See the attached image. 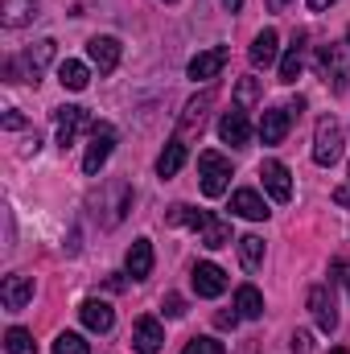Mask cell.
Segmentation results:
<instances>
[{
	"label": "cell",
	"instance_id": "15",
	"mask_svg": "<svg viewBox=\"0 0 350 354\" xmlns=\"http://www.w3.org/2000/svg\"><path fill=\"white\" fill-rule=\"evenodd\" d=\"M87 54H91V62L99 66V75H111L120 66V41L116 37H91Z\"/></svg>",
	"mask_w": 350,
	"mask_h": 354
},
{
	"label": "cell",
	"instance_id": "12",
	"mask_svg": "<svg viewBox=\"0 0 350 354\" xmlns=\"http://www.w3.org/2000/svg\"><path fill=\"white\" fill-rule=\"evenodd\" d=\"M317 75L326 83H334V91L347 87V66H342V50L338 46H322L317 50Z\"/></svg>",
	"mask_w": 350,
	"mask_h": 354
},
{
	"label": "cell",
	"instance_id": "13",
	"mask_svg": "<svg viewBox=\"0 0 350 354\" xmlns=\"http://www.w3.org/2000/svg\"><path fill=\"white\" fill-rule=\"evenodd\" d=\"M260 177H264V189H268L276 202H288V198H293V177H288V169H284L280 161H264Z\"/></svg>",
	"mask_w": 350,
	"mask_h": 354
},
{
	"label": "cell",
	"instance_id": "1",
	"mask_svg": "<svg viewBox=\"0 0 350 354\" xmlns=\"http://www.w3.org/2000/svg\"><path fill=\"white\" fill-rule=\"evenodd\" d=\"M342 145H347L342 124H338L334 115H322V120H317V132H313V161H317L322 169H330V165L342 157Z\"/></svg>",
	"mask_w": 350,
	"mask_h": 354
},
{
	"label": "cell",
	"instance_id": "2",
	"mask_svg": "<svg viewBox=\"0 0 350 354\" xmlns=\"http://www.w3.org/2000/svg\"><path fill=\"white\" fill-rule=\"evenodd\" d=\"M198 177H202V194L206 198H219L231 185V161L223 153H202L198 157Z\"/></svg>",
	"mask_w": 350,
	"mask_h": 354
},
{
	"label": "cell",
	"instance_id": "24",
	"mask_svg": "<svg viewBox=\"0 0 350 354\" xmlns=\"http://www.w3.org/2000/svg\"><path fill=\"white\" fill-rule=\"evenodd\" d=\"M198 235H202V239H198L202 248L219 252V248H227V243H231V223H223V218H214V214H210V223H206Z\"/></svg>",
	"mask_w": 350,
	"mask_h": 354
},
{
	"label": "cell",
	"instance_id": "4",
	"mask_svg": "<svg viewBox=\"0 0 350 354\" xmlns=\"http://www.w3.org/2000/svg\"><path fill=\"white\" fill-rule=\"evenodd\" d=\"M309 313H313V322H317L322 334L338 330V305H334V288L330 284H313L309 288Z\"/></svg>",
	"mask_w": 350,
	"mask_h": 354
},
{
	"label": "cell",
	"instance_id": "7",
	"mask_svg": "<svg viewBox=\"0 0 350 354\" xmlns=\"http://www.w3.org/2000/svg\"><path fill=\"white\" fill-rule=\"evenodd\" d=\"M54 120H58V145H62V149H71L83 128H95L91 115H87V107H58Z\"/></svg>",
	"mask_w": 350,
	"mask_h": 354
},
{
	"label": "cell",
	"instance_id": "20",
	"mask_svg": "<svg viewBox=\"0 0 350 354\" xmlns=\"http://www.w3.org/2000/svg\"><path fill=\"white\" fill-rule=\"evenodd\" d=\"M235 309H239V317H248V322H256L264 317V297L256 284H239L235 288Z\"/></svg>",
	"mask_w": 350,
	"mask_h": 354
},
{
	"label": "cell",
	"instance_id": "16",
	"mask_svg": "<svg viewBox=\"0 0 350 354\" xmlns=\"http://www.w3.org/2000/svg\"><path fill=\"white\" fill-rule=\"evenodd\" d=\"M231 214H239V218H252V223H260V218H268L272 210H268V202H264L256 189H235V194H231Z\"/></svg>",
	"mask_w": 350,
	"mask_h": 354
},
{
	"label": "cell",
	"instance_id": "40",
	"mask_svg": "<svg viewBox=\"0 0 350 354\" xmlns=\"http://www.w3.org/2000/svg\"><path fill=\"white\" fill-rule=\"evenodd\" d=\"M330 354H350V351H347V346H338V351H330Z\"/></svg>",
	"mask_w": 350,
	"mask_h": 354
},
{
	"label": "cell",
	"instance_id": "21",
	"mask_svg": "<svg viewBox=\"0 0 350 354\" xmlns=\"http://www.w3.org/2000/svg\"><path fill=\"white\" fill-rule=\"evenodd\" d=\"M50 58H54V41H50V37L33 41V46L25 50V66H29V79H33V83H37V75L50 66Z\"/></svg>",
	"mask_w": 350,
	"mask_h": 354
},
{
	"label": "cell",
	"instance_id": "41",
	"mask_svg": "<svg viewBox=\"0 0 350 354\" xmlns=\"http://www.w3.org/2000/svg\"><path fill=\"white\" fill-rule=\"evenodd\" d=\"M347 46H350V25H347Z\"/></svg>",
	"mask_w": 350,
	"mask_h": 354
},
{
	"label": "cell",
	"instance_id": "22",
	"mask_svg": "<svg viewBox=\"0 0 350 354\" xmlns=\"http://www.w3.org/2000/svg\"><path fill=\"white\" fill-rule=\"evenodd\" d=\"M185 165V140L181 136H174L169 145H165V153L157 157V174L161 177H177V169Z\"/></svg>",
	"mask_w": 350,
	"mask_h": 354
},
{
	"label": "cell",
	"instance_id": "29",
	"mask_svg": "<svg viewBox=\"0 0 350 354\" xmlns=\"http://www.w3.org/2000/svg\"><path fill=\"white\" fill-rule=\"evenodd\" d=\"M4 346H8V354H37L33 334H29V330H21V326H12V330L4 334Z\"/></svg>",
	"mask_w": 350,
	"mask_h": 354
},
{
	"label": "cell",
	"instance_id": "10",
	"mask_svg": "<svg viewBox=\"0 0 350 354\" xmlns=\"http://www.w3.org/2000/svg\"><path fill=\"white\" fill-rule=\"evenodd\" d=\"M132 346H136V354H161V346H165L161 322H157V317H140V322L132 326Z\"/></svg>",
	"mask_w": 350,
	"mask_h": 354
},
{
	"label": "cell",
	"instance_id": "32",
	"mask_svg": "<svg viewBox=\"0 0 350 354\" xmlns=\"http://www.w3.org/2000/svg\"><path fill=\"white\" fill-rule=\"evenodd\" d=\"M181 354H223V342L219 338H194L181 346Z\"/></svg>",
	"mask_w": 350,
	"mask_h": 354
},
{
	"label": "cell",
	"instance_id": "19",
	"mask_svg": "<svg viewBox=\"0 0 350 354\" xmlns=\"http://www.w3.org/2000/svg\"><path fill=\"white\" fill-rule=\"evenodd\" d=\"M124 268H128V276H132V280H145V276L153 272V243H149V239H136V243L128 248Z\"/></svg>",
	"mask_w": 350,
	"mask_h": 354
},
{
	"label": "cell",
	"instance_id": "38",
	"mask_svg": "<svg viewBox=\"0 0 350 354\" xmlns=\"http://www.w3.org/2000/svg\"><path fill=\"white\" fill-rule=\"evenodd\" d=\"M330 4H334V0H309V8H313V12H326Z\"/></svg>",
	"mask_w": 350,
	"mask_h": 354
},
{
	"label": "cell",
	"instance_id": "30",
	"mask_svg": "<svg viewBox=\"0 0 350 354\" xmlns=\"http://www.w3.org/2000/svg\"><path fill=\"white\" fill-rule=\"evenodd\" d=\"M235 103H239V111L256 107V103H260V79H239V87H235Z\"/></svg>",
	"mask_w": 350,
	"mask_h": 354
},
{
	"label": "cell",
	"instance_id": "34",
	"mask_svg": "<svg viewBox=\"0 0 350 354\" xmlns=\"http://www.w3.org/2000/svg\"><path fill=\"white\" fill-rule=\"evenodd\" d=\"M288 346H293V354H309V351H313V338H309L305 330H297V334L288 338Z\"/></svg>",
	"mask_w": 350,
	"mask_h": 354
},
{
	"label": "cell",
	"instance_id": "27",
	"mask_svg": "<svg viewBox=\"0 0 350 354\" xmlns=\"http://www.w3.org/2000/svg\"><path fill=\"white\" fill-rule=\"evenodd\" d=\"M169 223H177V227H194V231H202V227L210 223V214H206V210H194V206H185V202H177V206H169Z\"/></svg>",
	"mask_w": 350,
	"mask_h": 354
},
{
	"label": "cell",
	"instance_id": "5",
	"mask_svg": "<svg viewBox=\"0 0 350 354\" xmlns=\"http://www.w3.org/2000/svg\"><path fill=\"white\" fill-rule=\"evenodd\" d=\"M214 99H219V95H214V87H206L198 99H190V103H185V111H181V124H177V136H181V140H185V136H194V132H202V124H206V111L214 107Z\"/></svg>",
	"mask_w": 350,
	"mask_h": 354
},
{
	"label": "cell",
	"instance_id": "31",
	"mask_svg": "<svg viewBox=\"0 0 350 354\" xmlns=\"http://www.w3.org/2000/svg\"><path fill=\"white\" fill-rule=\"evenodd\" d=\"M54 354H91V346L83 342V334H71L66 330V334L54 338Z\"/></svg>",
	"mask_w": 350,
	"mask_h": 354
},
{
	"label": "cell",
	"instance_id": "14",
	"mask_svg": "<svg viewBox=\"0 0 350 354\" xmlns=\"http://www.w3.org/2000/svg\"><path fill=\"white\" fill-rule=\"evenodd\" d=\"M79 317H83V326L95 330V334H107V330L116 326V309H111L107 301H95V297L79 305Z\"/></svg>",
	"mask_w": 350,
	"mask_h": 354
},
{
	"label": "cell",
	"instance_id": "17",
	"mask_svg": "<svg viewBox=\"0 0 350 354\" xmlns=\"http://www.w3.org/2000/svg\"><path fill=\"white\" fill-rule=\"evenodd\" d=\"M288 124H293L288 107H272V111H264V120H260V140H264V145H280V140L288 136Z\"/></svg>",
	"mask_w": 350,
	"mask_h": 354
},
{
	"label": "cell",
	"instance_id": "28",
	"mask_svg": "<svg viewBox=\"0 0 350 354\" xmlns=\"http://www.w3.org/2000/svg\"><path fill=\"white\" fill-rule=\"evenodd\" d=\"M239 260H243L248 272H256V268L264 264V239L260 235H243V239H239Z\"/></svg>",
	"mask_w": 350,
	"mask_h": 354
},
{
	"label": "cell",
	"instance_id": "33",
	"mask_svg": "<svg viewBox=\"0 0 350 354\" xmlns=\"http://www.w3.org/2000/svg\"><path fill=\"white\" fill-rule=\"evenodd\" d=\"M161 309H165V317H185V301H181L177 292H169V297L161 301Z\"/></svg>",
	"mask_w": 350,
	"mask_h": 354
},
{
	"label": "cell",
	"instance_id": "25",
	"mask_svg": "<svg viewBox=\"0 0 350 354\" xmlns=\"http://www.w3.org/2000/svg\"><path fill=\"white\" fill-rule=\"evenodd\" d=\"M58 83H62L66 91H87V83H91V71L83 66V62L66 58V62L58 66Z\"/></svg>",
	"mask_w": 350,
	"mask_h": 354
},
{
	"label": "cell",
	"instance_id": "42",
	"mask_svg": "<svg viewBox=\"0 0 350 354\" xmlns=\"http://www.w3.org/2000/svg\"><path fill=\"white\" fill-rule=\"evenodd\" d=\"M169 4H174V0H169Z\"/></svg>",
	"mask_w": 350,
	"mask_h": 354
},
{
	"label": "cell",
	"instance_id": "3",
	"mask_svg": "<svg viewBox=\"0 0 350 354\" xmlns=\"http://www.w3.org/2000/svg\"><path fill=\"white\" fill-rule=\"evenodd\" d=\"M111 149H116V128H111V124H95V128H91L87 157H83V174H91V177L99 174V169L107 165Z\"/></svg>",
	"mask_w": 350,
	"mask_h": 354
},
{
	"label": "cell",
	"instance_id": "39",
	"mask_svg": "<svg viewBox=\"0 0 350 354\" xmlns=\"http://www.w3.org/2000/svg\"><path fill=\"white\" fill-rule=\"evenodd\" d=\"M223 4H227L231 12H239V8H243V0H223Z\"/></svg>",
	"mask_w": 350,
	"mask_h": 354
},
{
	"label": "cell",
	"instance_id": "6",
	"mask_svg": "<svg viewBox=\"0 0 350 354\" xmlns=\"http://www.w3.org/2000/svg\"><path fill=\"white\" fill-rule=\"evenodd\" d=\"M0 301H4L8 313H21V309L33 301V276H25V272L4 276V284H0Z\"/></svg>",
	"mask_w": 350,
	"mask_h": 354
},
{
	"label": "cell",
	"instance_id": "18",
	"mask_svg": "<svg viewBox=\"0 0 350 354\" xmlns=\"http://www.w3.org/2000/svg\"><path fill=\"white\" fill-rule=\"evenodd\" d=\"M37 17V0H0V25L4 29H21Z\"/></svg>",
	"mask_w": 350,
	"mask_h": 354
},
{
	"label": "cell",
	"instance_id": "26",
	"mask_svg": "<svg viewBox=\"0 0 350 354\" xmlns=\"http://www.w3.org/2000/svg\"><path fill=\"white\" fill-rule=\"evenodd\" d=\"M301 54H305V33H297V41H293L288 54L280 58V83H297V75H301Z\"/></svg>",
	"mask_w": 350,
	"mask_h": 354
},
{
	"label": "cell",
	"instance_id": "8",
	"mask_svg": "<svg viewBox=\"0 0 350 354\" xmlns=\"http://www.w3.org/2000/svg\"><path fill=\"white\" fill-rule=\"evenodd\" d=\"M223 66H227V46H210V50L190 58V79L194 83H210V79H219Z\"/></svg>",
	"mask_w": 350,
	"mask_h": 354
},
{
	"label": "cell",
	"instance_id": "23",
	"mask_svg": "<svg viewBox=\"0 0 350 354\" xmlns=\"http://www.w3.org/2000/svg\"><path fill=\"white\" fill-rule=\"evenodd\" d=\"M276 46H280L276 29L256 33V41H252V66H272V62H276Z\"/></svg>",
	"mask_w": 350,
	"mask_h": 354
},
{
	"label": "cell",
	"instance_id": "37",
	"mask_svg": "<svg viewBox=\"0 0 350 354\" xmlns=\"http://www.w3.org/2000/svg\"><path fill=\"white\" fill-rule=\"evenodd\" d=\"M334 202H338V206H350V185H338V189H334Z\"/></svg>",
	"mask_w": 350,
	"mask_h": 354
},
{
	"label": "cell",
	"instance_id": "36",
	"mask_svg": "<svg viewBox=\"0 0 350 354\" xmlns=\"http://www.w3.org/2000/svg\"><path fill=\"white\" fill-rule=\"evenodd\" d=\"M4 128H8V132H17V128H25V120H21L17 111H8V115H4Z\"/></svg>",
	"mask_w": 350,
	"mask_h": 354
},
{
	"label": "cell",
	"instance_id": "11",
	"mask_svg": "<svg viewBox=\"0 0 350 354\" xmlns=\"http://www.w3.org/2000/svg\"><path fill=\"white\" fill-rule=\"evenodd\" d=\"M219 136H223V145H231V149H243L248 140H252V124H248V111H227L223 120H219Z\"/></svg>",
	"mask_w": 350,
	"mask_h": 354
},
{
	"label": "cell",
	"instance_id": "9",
	"mask_svg": "<svg viewBox=\"0 0 350 354\" xmlns=\"http://www.w3.org/2000/svg\"><path fill=\"white\" fill-rule=\"evenodd\" d=\"M190 280H194V292H198V297H223L227 284H231L227 272H223L219 264H210V260L194 264V276H190Z\"/></svg>",
	"mask_w": 350,
	"mask_h": 354
},
{
	"label": "cell",
	"instance_id": "35",
	"mask_svg": "<svg viewBox=\"0 0 350 354\" xmlns=\"http://www.w3.org/2000/svg\"><path fill=\"white\" fill-rule=\"evenodd\" d=\"M214 322H219V330H235V322H239V313H219Z\"/></svg>",
	"mask_w": 350,
	"mask_h": 354
}]
</instances>
